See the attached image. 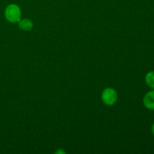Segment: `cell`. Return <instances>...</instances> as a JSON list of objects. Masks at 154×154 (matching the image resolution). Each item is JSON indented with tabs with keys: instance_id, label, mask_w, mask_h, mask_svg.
<instances>
[{
	"instance_id": "7a4b0ae2",
	"label": "cell",
	"mask_w": 154,
	"mask_h": 154,
	"mask_svg": "<svg viewBox=\"0 0 154 154\" xmlns=\"http://www.w3.org/2000/svg\"><path fill=\"white\" fill-rule=\"evenodd\" d=\"M101 99H102V102L105 105L111 106L117 102L118 95H117V91L114 88L108 87L102 91V95H101Z\"/></svg>"
},
{
	"instance_id": "8992f818",
	"label": "cell",
	"mask_w": 154,
	"mask_h": 154,
	"mask_svg": "<svg viewBox=\"0 0 154 154\" xmlns=\"http://www.w3.org/2000/svg\"><path fill=\"white\" fill-rule=\"evenodd\" d=\"M151 130H152V133H153V135H154V123L153 125H152V127H151Z\"/></svg>"
},
{
	"instance_id": "6da1fadb",
	"label": "cell",
	"mask_w": 154,
	"mask_h": 154,
	"mask_svg": "<svg viewBox=\"0 0 154 154\" xmlns=\"http://www.w3.org/2000/svg\"><path fill=\"white\" fill-rule=\"evenodd\" d=\"M5 17L8 22L16 23L21 20V11L16 4H10L5 10Z\"/></svg>"
},
{
	"instance_id": "5b68a950",
	"label": "cell",
	"mask_w": 154,
	"mask_h": 154,
	"mask_svg": "<svg viewBox=\"0 0 154 154\" xmlns=\"http://www.w3.org/2000/svg\"><path fill=\"white\" fill-rule=\"evenodd\" d=\"M145 82L149 87L154 90V71L149 72L146 75Z\"/></svg>"
},
{
	"instance_id": "3957f363",
	"label": "cell",
	"mask_w": 154,
	"mask_h": 154,
	"mask_svg": "<svg viewBox=\"0 0 154 154\" xmlns=\"http://www.w3.org/2000/svg\"><path fill=\"white\" fill-rule=\"evenodd\" d=\"M143 104L147 109L154 110V90L146 93L143 99Z\"/></svg>"
},
{
	"instance_id": "277c9868",
	"label": "cell",
	"mask_w": 154,
	"mask_h": 154,
	"mask_svg": "<svg viewBox=\"0 0 154 154\" xmlns=\"http://www.w3.org/2000/svg\"><path fill=\"white\" fill-rule=\"evenodd\" d=\"M18 26L21 30L23 31H29L33 27V22L29 19L20 20L18 22Z\"/></svg>"
}]
</instances>
